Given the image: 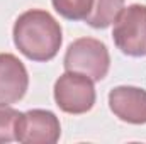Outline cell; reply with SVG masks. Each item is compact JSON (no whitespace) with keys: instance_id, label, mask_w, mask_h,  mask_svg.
Masks as SVG:
<instances>
[{"instance_id":"obj_3","label":"cell","mask_w":146,"mask_h":144,"mask_svg":"<svg viewBox=\"0 0 146 144\" xmlns=\"http://www.w3.org/2000/svg\"><path fill=\"white\" fill-rule=\"evenodd\" d=\"M112 39L117 49L127 56H145L146 54V5L133 3L124 7L112 29Z\"/></svg>"},{"instance_id":"obj_7","label":"cell","mask_w":146,"mask_h":144,"mask_svg":"<svg viewBox=\"0 0 146 144\" xmlns=\"http://www.w3.org/2000/svg\"><path fill=\"white\" fill-rule=\"evenodd\" d=\"M112 114L127 124H146V90L138 87H115L109 93Z\"/></svg>"},{"instance_id":"obj_8","label":"cell","mask_w":146,"mask_h":144,"mask_svg":"<svg viewBox=\"0 0 146 144\" xmlns=\"http://www.w3.org/2000/svg\"><path fill=\"white\" fill-rule=\"evenodd\" d=\"M124 9V0H94V7L85 22L95 29H106Z\"/></svg>"},{"instance_id":"obj_4","label":"cell","mask_w":146,"mask_h":144,"mask_svg":"<svg viewBox=\"0 0 146 144\" xmlns=\"http://www.w3.org/2000/svg\"><path fill=\"white\" fill-rule=\"evenodd\" d=\"M54 102L66 114H87L95 104L94 80L82 73L66 71L54 83Z\"/></svg>"},{"instance_id":"obj_6","label":"cell","mask_w":146,"mask_h":144,"mask_svg":"<svg viewBox=\"0 0 146 144\" xmlns=\"http://www.w3.org/2000/svg\"><path fill=\"white\" fill-rule=\"evenodd\" d=\"M29 87V75L24 63L10 54L0 53V104H15L24 98Z\"/></svg>"},{"instance_id":"obj_9","label":"cell","mask_w":146,"mask_h":144,"mask_svg":"<svg viewBox=\"0 0 146 144\" xmlns=\"http://www.w3.org/2000/svg\"><path fill=\"white\" fill-rule=\"evenodd\" d=\"M54 10L68 20H85L94 7V0H51Z\"/></svg>"},{"instance_id":"obj_5","label":"cell","mask_w":146,"mask_h":144,"mask_svg":"<svg viewBox=\"0 0 146 144\" xmlns=\"http://www.w3.org/2000/svg\"><path fill=\"white\" fill-rule=\"evenodd\" d=\"M61 136L58 117L42 108L21 112L15 126V141L22 144H54Z\"/></svg>"},{"instance_id":"obj_2","label":"cell","mask_w":146,"mask_h":144,"mask_svg":"<svg viewBox=\"0 0 146 144\" xmlns=\"http://www.w3.org/2000/svg\"><path fill=\"white\" fill-rule=\"evenodd\" d=\"M63 65L66 71L82 73L94 81H100L106 78L110 66L109 49L99 39L80 37L68 46Z\"/></svg>"},{"instance_id":"obj_10","label":"cell","mask_w":146,"mask_h":144,"mask_svg":"<svg viewBox=\"0 0 146 144\" xmlns=\"http://www.w3.org/2000/svg\"><path fill=\"white\" fill-rule=\"evenodd\" d=\"M21 112L9 107L7 104H0V144L15 141V126Z\"/></svg>"},{"instance_id":"obj_1","label":"cell","mask_w":146,"mask_h":144,"mask_svg":"<svg viewBox=\"0 0 146 144\" xmlns=\"http://www.w3.org/2000/svg\"><path fill=\"white\" fill-rule=\"evenodd\" d=\"M12 34L15 48L33 61H51L63 42L60 22L41 9H31L21 14Z\"/></svg>"}]
</instances>
